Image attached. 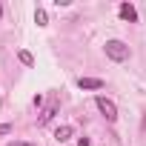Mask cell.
Wrapping results in <instances>:
<instances>
[{
	"label": "cell",
	"instance_id": "cell-1",
	"mask_svg": "<svg viewBox=\"0 0 146 146\" xmlns=\"http://www.w3.org/2000/svg\"><path fill=\"white\" fill-rule=\"evenodd\" d=\"M106 57L109 60H115V63H123V60H129V46L123 43V40H106Z\"/></svg>",
	"mask_w": 146,
	"mask_h": 146
},
{
	"label": "cell",
	"instance_id": "cell-2",
	"mask_svg": "<svg viewBox=\"0 0 146 146\" xmlns=\"http://www.w3.org/2000/svg\"><path fill=\"white\" fill-rule=\"evenodd\" d=\"M95 106L100 109V115H103V117H106L109 123H115V120H117V106H115V103H112L109 98L98 95V98H95Z\"/></svg>",
	"mask_w": 146,
	"mask_h": 146
},
{
	"label": "cell",
	"instance_id": "cell-3",
	"mask_svg": "<svg viewBox=\"0 0 146 146\" xmlns=\"http://www.w3.org/2000/svg\"><path fill=\"white\" fill-rule=\"evenodd\" d=\"M117 15H120L123 20H129V23H137V9H135L132 3H120V6H117Z\"/></svg>",
	"mask_w": 146,
	"mask_h": 146
},
{
	"label": "cell",
	"instance_id": "cell-4",
	"mask_svg": "<svg viewBox=\"0 0 146 146\" xmlns=\"http://www.w3.org/2000/svg\"><path fill=\"white\" fill-rule=\"evenodd\" d=\"M72 135H75V129H72L69 123H66V126H57V129H54V140H57V143H66V140H69Z\"/></svg>",
	"mask_w": 146,
	"mask_h": 146
},
{
	"label": "cell",
	"instance_id": "cell-5",
	"mask_svg": "<svg viewBox=\"0 0 146 146\" xmlns=\"http://www.w3.org/2000/svg\"><path fill=\"white\" fill-rule=\"evenodd\" d=\"M78 86H80V89H103V80H100V78H80Z\"/></svg>",
	"mask_w": 146,
	"mask_h": 146
},
{
	"label": "cell",
	"instance_id": "cell-6",
	"mask_svg": "<svg viewBox=\"0 0 146 146\" xmlns=\"http://www.w3.org/2000/svg\"><path fill=\"white\" fill-rule=\"evenodd\" d=\"M57 106H60V103H57V100H52V103H49V106H46V112H43V115H40V126H46V123H49V120H52V117H54V115H57Z\"/></svg>",
	"mask_w": 146,
	"mask_h": 146
},
{
	"label": "cell",
	"instance_id": "cell-7",
	"mask_svg": "<svg viewBox=\"0 0 146 146\" xmlns=\"http://www.w3.org/2000/svg\"><path fill=\"white\" fill-rule=\"evenodd\" d=\"M17 57H20V63H23V66H35V57H32V52L20 49V52H17Z\"/></svg>",
	"mask_w": 146,
	"mask_h": 146
},
{
	"label": "cell",
	"instance_id": "cell-8",
	"mask_svg": "<svg viewBox=\"0 0 146 146\" xmlns=\"http://www.w3.org/2000/svg\"><path fill=\"white\" fill-rule=\"evenodd\" d=\"M35 23H37V26H46V23H49V15H46L43 9H37V12H35Z\"/></svg>",
	"mask_w": 146,
	"mask_h": 146
},
{
	"label": "cell",
	"instance_id": "cell-9",
	"mask_svg": "<svg viewBox=\"0 0 146 146\" xmlns=\"http://www.w3.org/2000/svg\"><path fill=\"white\" fill-rule=\"evenodd\" d=\"M9 146H35V140H12Z\"/></svg>",
	"mask_w": 146,
	"mask_h": 146
},
{
	"label": "cell",
	"instance_id": "cell-10",
	"mask_svg": "<svg viewBox=\"0 0 146 146\" xmlns=\"http://www.w3.org/2000/svg\"><path fill=\"white\" fill-rule=\"evenodd\" d=\"M0 135H12V123H0Z\"/></svg>",
	"mask_w": 146,
	"mask_h": 146
},
{
	"label": "cell",
	"instance_id": "cell-11",
	"mask_svg": "<svg viewBox=\"0 0 146 146\" xmlns=\"http://www.w3.org/2000/svg\"><path fill=\"white\" fill-rule=\"evenodd\" d=\"M78 146H89V137H80V140H78Z\"/></svg>",
	"mask_w": 146,
	"mask_h": 146
},
{
	"label": "cell",
	"instance_id": "cell-12",
	"mask_svg": "<svg viewBox=\"0 0 146 146\" xmlns=\"http://www.w3.org/2000/svg\"><path fill=\"white\" fill-rule=\"evenodd\" d=\"M0 17H3V6H0Z\"/></svg>",
	"mask_w": 146,
	"mask_h": 146
}]
</instances>
